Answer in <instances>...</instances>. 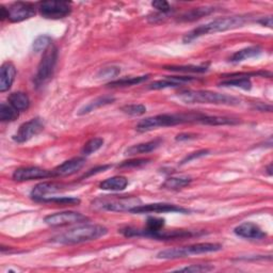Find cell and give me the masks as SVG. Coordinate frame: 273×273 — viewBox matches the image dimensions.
<instances>
[{
	"instance_id": "obj_1",
	"label": "cell",
	"mask_w": 273,
	"mask_h": 273,
	"mask_svg": "<svg viewBox=\"0 0 273 273\" xmlns=\"http://www.w3.org/2000/svg\"><path fill=\"white\" fill-rule=\"evenodd\" d=\"M206 114L199 112H187V113H164L155 117L146 118L140 121L135 129L139 132H148L160 127H170L182 124L197 123L204 124Z\"/></svg>"
},
{
	"instance_id": "obj_2",
	"label": "cell",
	"mask_w": 273,
	"mask_h": 273,
	"mask_svg": "<svg viewBox=\"0 0 273 273\" xmlns=\"http://www.w3.org/2000/svg\"><path fill=\"white\" fill-rule=\"evenodd\" d=\"M250 17L245 15H236V16H228V17H221L217 18L211 23H207L205 25L198 26L197 28L191 30L190 32L185 35L183 41L184 43H190L193 40L206 36L211 33H217V32H224V31L233 30L243 27L245 24L249 22Z\"/></svg>"
},
{
	"instance_id": "obj_3",
	"label": "cell",
	"mask_w": 273,
	"mask_h": 273,
	"mask_svg": "<svg viewBox=\"0 0 273 273\" xmlns=\"http://www.w3.org/2000/svg\"><path fill=\"white\" fill-rule=\"evenodd\" d=\"M108 229L99 224H82L72 228L67 232L52 238V241L61 245H78L96 240L107 235Z\"/></svg>"
},
{
	"instance_id": "obj_4",
	"label": "cell",
	"mask_w": 273,
	"mask_h": 273,
	"mask_svg": "<svg viewBox=\"0 0 273 273\" xmlns=\"http://www.w3.org/2000/svg\"><path fill=\"white\" fill-rule=\"evenodd\" d=\"M177 97L186 104L222 105V106H238L240 105V99L235 96L206 90H184L177 94Z\"/></svg>"
},
{
	"instance_id": "obj_5",
	"label": "cell",
	"mask_w": 273,
	"mask_h": 273,
	"mask_svg": "<svg viewBox=\"0 0 273 273\" xmlns=\"http://www.w3.org/2000/svg\"><path fill=\"white\" fill-rule=\"evenodd\" d=\"M141 205V199L136 196H120V195H106L94 201L93 206L103 209V211L124 213L129 212L134 207Z\"/></svg>"
},
{
	"instance_id": "obj_6",
	"label": "cell",
	"mask_w": 273,
	"mask_h": 273,
	"mask_svg": "<svg viewBox=\"0 0 273 273\" xmlns=\"http://www.w3.org/2000/svg\"><path fill=\"white\" fill-rule=\"evenodd\" d=\"M121 233L126 237H148L158 240H175V239H185L192 237L194 234L191 230H185V229H173V230H157V232H144L143 229L139 228H132V227H126L121 229Z\"/></svg>"
},
{
	"instance_id": "obj_7",
	"label": "cell",
	"mask_w": 273,
	"mask_h": 273,
	"mask_svg": "<svg viewBox=\"0 0 273 273\" xmlns=\"http://www.w3.org/2000/svg\"><path fill=\"white\" fill-rule=\"evenodd\" d=\"M58 60V49L55 45H50L43 54L42 60L38 66L37 75L35 77V83L37 87H40L51 77L52 73L57 64Z\"/></svg>"
},
{
	"instance_id": "obj_8",
	"label": "cell",
	"mask_w": 273,
	"mask_h": 273,
	"mask_svg": "<svg viewBox=\"0 0 273 273\" xmlns=\"http://www.w3.org/2000/svg\"><path fill=\"white\" fill-rule=\"evenodd\" d=\"M41 15L49 19H60L70 15L72 5L67 2H43L39 4Z\"/></svg>"
},
{
	"instance_id": "obj_9",
	"label": "cell",
	"mask_w": 273,
	"mask_h": 273,
	"mask_svg": "<svg viewBox=\"0 0 273 273\" xmlns=\"http://www.w3.org/2000/svg\"><path fill=\"white\" fill-rule=\"evenodd\" d=\"M89 218L80 213L75 212H63L52 214L45 217L44 221L47 225L52 227H59V226H65L71 224H78L88 221Z\"/></svg>"
},
{
	"instance_id": "obj_10",
	"label": "cell",
	"mask_w": 273,
	"mask_h": 273,
	"mask_svg": "<svg viewBox=\"0 0 273 273\" xmlns=\"http://www.w3.org/2000/svg\"><path fill=\"white\" fill-rule=\"evenodd\" d=\"M36 6L30 3H14L6 9L7 19L11 23H19L29 19L36 14Z\"/></svg>"
},
{
	"instance_id": "obj_11",
	"label": "cell",
	"mask_w": 273,
	"mask_h": 273,
	"mask_svg": "<svg viewBox=\"0 0 273 273\" xmlns=\"http://www.w3.org/2000/svg\"><path fill=\"white\" fill-rule=\"evenodd\" d=\"M189 209L177 206L174 204L167 203H154V204H146L139 205L131 209V214L136 215H144V214H165V213H180V214H188Z\"/></svg>"
},
{
	"instance_id": "obj_12",
	"label": "cell",
	"mask_w": 273,
	"mask_h": 273,
	"mask_svg": "<svg viewBox=\"0 0 273 273\" xmlns=\"http://www.w3.org/2000/svg\"><path fill=\"white\" fill-rule=\"evenodd\" d=\"M44 129V124L41 119L36 118L19 126L17 132L13 135V140L17 143H25L32 139Z\"/></svg>"
},
{
	"instance_id": "obj_13",
	"label": "cell",
	"mask_w": 273,
	"mask_h": 273,
	"mask_svg": "<svg viewBox=\"0 0 273 273\" xmlns=\"http://www.w3.org/2000/svg\"><path fill=\"white\" fill-rule=\"evenodd\" d=\"M12 177L15 182H28L54 177V175H52V171L42 169L39 166H22L14 171Z\"/></svg>"
},
{
	"instance_id": "obj_14",
	"label": "cell",
	"mask_w": 273,
	"mask_h": 273,
	"mask_svg": "<svg viewBox=\"0 0 273 273\" xmlns=\"http://www.w3.org/2000/svg\"><path fill=\"white\" fill-rule=\"evenodd\" d=\"M86 164V159L83 157H76V158H72L66 160L57 167L52 170V175L54 177H64L70 176L80 171L83 165Z\"/></svg>"
},
{
	"instance_id": "obj_15",
	"label": "cell",
	"mask_w": 273,
	"mask_h": 273,
	"mask_svg": "<svg viewBox=\"0 0 273 273\" xmlns=\"http://www.w3.org/2000/svg\"><path fill=\"white\" fill-rule=\"evenodd\" d=\"M65 188V185L60 183H42L33 188V190L31 191V197H32L35 201L40 202L41 199L46 198L48 194L63 191Z\"/></svg>"
},
{
	"instance_id": "obj_16",
	"label": "cell",
	"mask_w": 273,
	"mask_h": 273,
	"mask_svg": "<svg viewBox=\"0 0 273 273\" xmlns=\"http://www.w3.org/2000/svg\"><path fill=\"white\" fill-rule=\"evenodd\" d=\"M234 232L237 236L246 239H262L267 234L258 225L252 222H245L235 227Z\"/></svg>"
},
{
	"instance_id": "obj_17",
	"label": "cell",
	"mask_w": 273,
	"mask_h": 273,
	"mask_svg": "<svg viewBox=\"0 0 273 273\" xmlns=\"http://www.w3.org/2000/svg\"><path fill=\"white\" fill-rule=\"evenodd\" d=\"M16 69L13 63L5 62L0 69V92L8 91L15 80Z\"/></svg>"
},
{
	"instance_id": "obj_18",
	"label": "cell",
	"mask_w": 273,
	"mask_h": 273,
	"mask_svg": "<svg viewBox=\"0 0 273 273\" xmlns=\"http://www.w3.org/2000/svg\"><path fill=\"white\" fill-rule=\"evenodd\" d=\"M195 80V78L192 77H187V76H172L167 77L163 80H157L154 81L153 83L149 86L151 90H161V89H166V88H177L181 87L184 83L190 82Z\"/></svg>"
},
{
	"instance_id": "obj_19",
	"label": "cell",
	"mask_w": 273,
	"mask_h": 273,
	"mask_svg": "<svg viewBox=\"0 0 273 273\" xmlns=\"http://www.w3.org/2000/svg\"><path fill=\"white\" fill-rule=\"evenodd\" d=\"M160 139H156L150 142H145V143H140V144H135L130 146L127 150H126L125 154L128 156H134V155H140V154H148L156 149H158L160 144H161Z\"/></svg>"
},
{
	"instance_id": "obj_20",
	"label": "cell",
	"mask_w": 273,
	"mask_h": 273,
	"mask_svg": "<svg viewBox=\"0 0 273 273\" xmlns=\"http://www.w3.org/2000/svg\"><path fill=\"white\" fill-rule=\"evenodd\" d=\"M128 181L124 176H113L99 184L101 190L107 191H122L127 187Z\"/></svg>"
},
{
	"instance_id": "obj_21",
	"label": "cell",
	"mask_w": 273,
	"mask_h": 273,
	"mask_svg": "<svg viewBox=\"0 0 273 273\" xmlns=\"http://www.w3.org/2000/svg\"><path fill=\"white\" fill-rule=\"evenodd\" d=\"M8 100H9V104L11 105L12 107H14L18 112L27 110L30 105V99L27 94L24 92L12 93L11 95L8 97Z\"/></svg>"
},
{
	"instance_id": "obj_22",
	"label": "cell",
	"mask_w": 273,
	"mask_h": 273,
	"mask_svg": "<svg viewBox=\"0 0 273 273\" xmlns=\"http://www.w3.org/2000/svg\"><path fill=\"white\" fill-rule=\"evenodd\" d=\"M215 12V8L211 7H202V8H195L190 10V11L183 14L180 18L181 22H193V20L199 19L204 16H207Z\"/></svg>"
},
{
	"instance_id": "obj_23",
	"label": "cell",
	"mask_w": 273,
	"mask_h": 273,
	"mask_svg": "<svg viewBox=\"0 0 273 273\" xmlns=\"http://www.w3.org/2000/svg\"><path fill=\"white\" fill-rule=\"evenodd\" d=\"M229 79L223 80L222 82H220V86L221 87H233V88H240L244 90H250L252 87V83L248 77L240 76L238 74L229 75Z\"/></svg>"
},
{
	"instance_id": "obj_24",
	"label": "cell",
	"mask_w": 273,
	"mask_h": 273,
	"mask_svg": "<svg viewBox=\"0 0 273 273\" xmlns=\"http://www.w3.org/2000/svg\"><path fill=\"white\" fill-rule=\"evenodd\" d=\"M260 52H261V49L258 46L247 47V48L236 51L235 54L232 56V58H230V61L234 62V63H239L241 61L257 57L258 55H260Z\"/></svg>"
},
{
	"instance_id": "obj_25",
	"label": "cell",
	"mask_w": 273,
	"mask_h": 273,
	"mask_svg": "<svg viewBox=\"0 0 273 273\" xmlns=\"http://www.w3.org/2000/svg\"><path fill=\"white\" fill-rule=\"evenodd\" d=\"M150 78V75H143V76H136V77H124L119 80H114L108 83V87L111 88H123V87H131L139 85L146 81Z\"/></svg>"
},
{
	"instance_id": "obj_26",
	"label": "cell",
	"mask_w": 273,
	"mask_h": 273,
	"mask_svg": "<svg viewBox=\"0 0 273 273\" xmlns=\"http://www.w3.org/2000/svg\"><path fill=\"white\" fill-rule=\"evenodd\" d=\"M115 100L114 97L112 96H100V97H97L96 99L92 100L91 103H89L87 106H85L83 108H81L78 112L79 115H82V114H87V113H90L94 110H96L97 108H100V107H104V106H107V105L109 104H112L113 101Z\"/></svg>"
},
{
	"instance_id": "obj_27",
	"label": "cell",
	"mask_w": 273,
	"mask_h": 273,
	"mask_svg": "<svg viewBox=\"0 0 273 273\" xmlns=\"http://www.w3.org/2000/svg\"><path fill=\"white\" fill-rule=\"evenodd\" d=\"M191 182L192 180L190 177H170L165 180L161 187L167 190H180L190 185Z\"/></svg>"
},
{
	"instance_id": "obj_28",
	"label": "cell",
	"mask_w": 273,
	"mask_h": 273,
	"mask_svg": "<svg viewBox=\"0 0 273 273\" xmlns=\"http://www.w3.org/2000/svg\"><path fill=\"white\" fill-rule=\"evenodd\" d=\"M18 118V111L10 104L0 105V120L2 122H13Z\"/></svg>"
},
{
	"instance_id": "obj_29",
	"label": "cell",
	"mask_w": 273,
	"mask_h": 273,
	"mask_svg": "<svg viewBox=\"0 0 273 273\" xmlns=\"http://www.w3.org/2000/svg\"><path fill=\"white\" fill-rule=\"evenodd\" d=\"M183 257H187L185 247L166 249L157 254V258H161V259H176V258H183Z\"/></svg>"
},
{
	"instance_id": "obj_30",
	"label": "cell",
	"mask_w": 273,
	"mask_h": 273,
	"mask_svg": "<svg viewBox=\"0 0 273 273\" xmlns=\"http://www.w3.org/2000/svg\"><path fill=\"white\" fill-rule=\"evenodd\" d=\"M104 144V140L101 138H93L89 140L81 150V154L85 156H89L93 153L97 152Z\"/></svg>"
},
{
	"instance_id": "obj_31",
	"label": "cell",
	"mask_w": 273,
	"mask_h": 273,
	"mask_svg": "<svg viewBox=\"0 0 273 273\" xmlns=\"http://www.w3.org/2000/svg\"><path fill=\"white\" fill-rule=\"evenodd\" d=\"M164 70L171 72H181V73H204L207 72V66L205 65H178V66H164Z\"/></svg>"
},
{
	"instance_id": "obj_32",
	"label": "cell",
	"mask_w": 273,
	"mask_h": 273,
	"mask_svg": "<svg viewBox=\"0 0 273 273\" xmlns=\"http://www.w3.org/2000/svg\"><path fill=\"white\" fill-rule=\"evenodd\" d=\"M165 221L162 218H156V217H151L146 221V226L143 228L144 232H157V230H160L164 227Z\"/></svg>"
},
{
	"instance_id": "obj_33",
	"label": "cell",
	"mask_w": 273,
	"mask_h": 273,
	"mask_svg": "<svg viewBox=\"0 0 273 273\" xmlns=\"http://www.w3.org/2000/svg\"><path fill=\"white\" fill-rule=\"evenodd\" d=\"M42 203H55L57 205H77L80 203V199L76 197H46L43 198Z\"/></svg>"
},
{
	"instance_id": "obj_34",
	"label": "cell",
	"mask_w": 273,
	"mask_h": 273,
	"mask_svg": "<svg viewBox=\"0 0 273 273\" xmlns=\"http://www.w3.org/2000/svg\"><path fill=\"white\" fill-rule=\"evenodd\" d=\"M51 45V39L48 36H40L33 42V51L41 52L45 51Z\"/></svg>"
},
{
	"instance_id": "obj_35",
	"label": "cell",
	"mask_w": 273,
	"mask_h": 273,
	"mask_svg": "<svg viewBox=\"0 0 273 273\" xmlns=\"http://www.w3.org/2000/svg\"><path fill=\"white\" fill-rule=\"evenodd\" d=\"M121 110L129 115H133V117H139V115H143L146 112V107L140 104H132V105H126V106L122 107Z\"/></svg>"
},
{
	"instance_id": "obj_36",
	"label": "cell",
	"mask_w": 273,
	"mask_h": 273,
	"mask_svg": "<svg viewBox=\"0 0 273 273\" xmlns=\"http://www.w3.org/2000/svg\"><path fill=\"white\" fill-rule=\"evenodd\" d=\"M214 270L213 266L209 265H191L185 268H181L175 270V272H188V273H201V272H208Z\"/></svg>"
},
{
	"instance_id": "obj_37",
	"label": "cell",
	"mask_w": 273,
	"mask_h": 273,
	"mask_svg": "<svg viewBox=\"0 0 273 273\" xmlns=\"http://www.w3.org/2000/svg\"><path fill=\"white\" fill-rule=\"evenodd\" d=\"M121 73V70L117 66H109L100 70L97 74V77L99 79H111L117 77Z\"/></svg>"
},
{
	"instance_id": "obj_38",
	"label": "cell",
	"mask_w": 273,
	"mask_h": 273,
	"mask_svg": "<svg viewBox=\"0 0 273 273\" xmlns=\"http://www.w3.org/2000/svg\"><path fill=\"white\" fill-rule=\"evenodd\" d=\"M153 8H155L156 10H158L159 12L165 14L169 13L171 11V6L169 5V3L164 2V0H156V2L152 3Z\"/></svg>"
},
{
	"instance_id": "obj_39",
	"label": "cell",
	"mask_w": 273,
	"mask_h": 273,
	"mask_svg": "<svg viewBox=\"0 0 273 273\" xmlns=\"http://www.w3.org/2000/svg\"><path fill=\"white\" fill-rule=\"evenodd\" d=\"M208 153H209L208 151H206V150H202V151H197V152H195V153L189 154V155L186 157V158L183 159L182 164L188 163V162H190V161H192V160H194V159H197V158H201V157L208 155Z\"/></svg>"
},
{
	"instance_id": "obj_40",
	"label": "cell",
	"mask_w": 273,
	"mask_h": 273,
	"mask_svg": "<svg viewBox=\"0 0 273 273\" xmlns=\"http://www.w3.org/2000/svg\"><path fill=\"white\" fill-rule=\"evenodd\" d=\"M149 159H133V160H129V161H124L123 163H121L119 166L120 167H131V166H140L143 164L149 163Z\"/></svg>"
},
{
	"instance_id": "obj_41",
	"label": "cell",
	"mask_w": 273,
	"mask_h": 273,
	"mask_svg": "<svg viewBox=\"0 0 273 273\" xmlns=\"http://www.w3.org/2000/svg\"><path fill=\"white\" fill-rule=\"evenodd\" d=\"M196 136V134L193 133H181L176 136L177 141H185V140H191L194 139Z\"/></svg>"
},
{
	"instance_id": "obj_42",
	"label": "cell",
	"mask_w": 273,
	"mask_h": 273,
	"mask_svg": "<svg viewBox=\"0 0 273 273\" xmlns=\"http://www.w3.org/2000/svg\"><path fill=\"white\" fill-rule=\"evenodd\" d=\"M110 166H111V165H101V166H97V167H95V169H92V170H90V171L88 172V174H87V175H85V176H90V175H93V174H96V173L104 172L105 170L109 169Z\"/></svg>"
},
{
	"instance_id": "obj_43",
	"label": "cell",
	"mask_w": 273,
	"mask_h": 273,
	"mask_svg": "<svg viewBox=\"0 0 273 273\" xmlns=\"http://www.w3.org/2000/svg\"><path fill=\"white\" fill-rule=\"evenodd\" d=\"M258 23L261 24L262 26H267L269 28H272V17L267 16V17H262L261 19L258 20Z\"/></svg>"
},
{
	"instance_id": "obj_44",
	"label": "cell",
	"mask_w": 273,
	"mask_h": 273,
	"mask_svg": "<svg viewBox=\"0 0 273 273\" xmlns=\"http://www.w3.org/2000/svg\"><path fill=\"white\" fill-rule=\"evenodd\" d=\"M268 172H269V175H271L272 174V172H271V164L269 165V167H268Z\"/></svg>"
}]
</instances>
